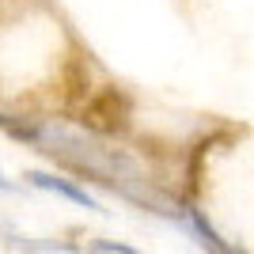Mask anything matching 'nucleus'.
<instances>
[{"label":"nucleus","instance_id":"obj_1","mask_svg":"<svg viewBox=\"0 0 254 254\" xmlns=\"http://www.w3.org/2000/svg\"><path fill=\"white\" fill-rule=\"evenodd\" d=\"M0 126L15 133L19 140H31L38 152H46L50 159H61L68 167H76L80 175H91L95 182L110 186L114 193H122L126 201H137L144 205L148 212H159V216H171L179 220L182 216V205H171L167 197H159L156 190L148 186V175L140 171V163L129 152L122 148H110L103 144L99 137L84 133V129H72V126H61V122H38V126H15L11 118L0 114Z\"/></svg>","mask_w":254,"mask_h":254},{"label":"nucleus","instance_id":"obj_2","mask_svg":"<svg viewBox=\"0 0 254 254\" xmlns=\"http://www.w3.org/2000/svg\"><path fill=\"white\" fill-rule=\"evenodd\" d=\"M27 179H31L38 190H50V193H57V197H68V201L80 205V209H99V201L84 190V186H76L72 179H57V175H46V171H27Z\"/></svg>","mask_w":254,"mask_h":254},{"label":"nucleus","instance_id":"obj_3","mask_svg":"<svg viewBox=\"0 0 254 254\" xmlns=\"http://www.w3.org/2000/svg\"><path fill=\"white\" fill-rule=\"evenodd\" d=\"M91 251H110V254H133L129 243H91Z\"/></svg>","mask_w":254,"mask_h":254},{"label":"nucleus","instance_id":"obj_4","mask_svg":"<svg viewBox=\"0 0 254 254\" xmlns=\"http://www.w3.org/2000/svg\"><path fill=\"white\" fill-rule=\"evenodd\" d=\"M0 193H15V182L4 179V171H0Z\"/></svg>","mask_w":254,"mask_h":254}]
</instances>
